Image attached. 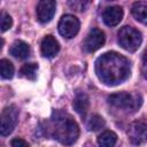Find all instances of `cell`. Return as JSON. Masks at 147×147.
<instances>
[{"label":"cell","instance_id":"ba28073f","mask_svg":"<svg viewBox=\"0 0 147 147\" xmlns=\"http://www.w3.org/2000/svg\"><path fill=\"white\" fill-rule=\"evenodd\" d=\"M55 8H56L55 0H39L36 9L38 21L40 23L49 22L55 14Z\"/></svg>","mask_w":147,"mask_h":147},{"label":"cell","instance_id":"7a4b0ae2","mask_svg":"<svg viewBox=\"0 0 147 147\" xmlns=\"http://www.w3.org/2000/svg\"><path fill=\"white\" fill-rule=\"evenodd\" d=\"M54 137L63 145L74 144L79 136V127L77 123L69 115H56L53 119Z\"/></svg>","mask_w":147,"mask_h":147},{"label":"cell","instance_id":"52a82bcc","mask_svg":"<svg viewBox=\"0 0 147 147\" xmlns=\"http://www.w3.org/2000/svg\"><path fill=\"white\" fill-rule=\"evenodd\" d=\"M127 137L134 145H141L147 141V124L141 121L132 122L127 129Z\"/></svg>","mask_w":147,"mask_h":147},{"label":"cell","instance_id":"9c48e42d","mask_svg":"<svg viewBox=\"0 0 147 147\" xmlns=\"http://www.w3.org/2000/svg\"><path fill=\"white\" fill-rule=\"evenodd\" d=\"M105 40H106V37H105V33L101 30H99V29H92L88 32V34L86 36V38H85L84 48L88 53L95 52L100 47L103 46Z\"/></svg>","mask_w":147,"mask_h":147},{"label":"cell","instance_id":"277c9868","mask_svg":"<svg viewBox=\"0 0 147 147\" xmlns=\"http://www.w3.org/2000/svg\"><path fill=\"white\" fill-rule=\"evenodd\" d=\"M108 102L114 107L134 111L141 105V98L139 95H133L126 92H118L114 93L108 96Z\"/></svg>","mask_w":147,"mask_h":147},{"label":"cell","instance_id":"5b68a950","mask_svg":"<svg viewBox=\"0 0 147 147\" xmlns=\"http://www.w3.org/2000/svg\"><path fill=\"white\" fill-rule=\"evenodd\" d=\"M18 119V109L16 106L11 105L6 107L1 113L0 118V133L1 136H8L13 132L17 124Z\"/></svg>","mask_w":147,"mask_h":147},{"label":"cell","instance_id":"9a60e30c","mask_svg":"<svg viewBox=\"0 0 147 147\" xmlns=\"http://www.w3.org/2000/svg\"><path fill=\"white\" fill-rule=\"evenodd\" d=\"M117 141V136L113 131H105L98 137V144L100 146L110 147L114 146Z\"/></svg>","mask_w":147,"mask_h":147},{"label":"cell","instance_id":"5bb4252c","mask_svg":"<svg viewBox=\"0 0 147 147\" xmlns=\"http://www.w3.org/2000/svg\"><path fill=\"white\" fill-rule=\"evenodd\" d=\"M10 54L14 56V57H17V59H26L30 54V47L26 42L22 41V40H16L10 49H9Z\"/></svg>","mask_w":147,"mask_h":147},{"label":"cell","instance_id":"7402d4cb","mask_svg":"<svg viewBox=\"0 0 147 147\" xmlns=\"http://www.w3.org/2000/svg\"><path fill=\"white\" fill-rule=\"evenodd\" d=\"M142 65H147V48L145 49L144 55H142Z\"/></svg>","mask_w":147,"mask_h":147},{"label":"cell","instance_id":"ac0fdd59","mask_svg":"<svg viewBox=\"0 0 147 147\" xmlns=\"http://www.w3.org/2000/svg\"><path fill=\"white\" fill-rule=\"evenodd\" d=\"M105 119L99 115H92L87 121V129L90 131H99L105 126Z\"/></svg>","mask_w":147,"mask_h":147},{"label":"cell","instance_id":"8992f818","mask_svg":"<svg viewBox=\"0 0 147 147\" xmlns=\"http://www.w3.org/2000/svg\"><path fill=\"white\" fill-rule=\"evenodd\" d=\"M79 31V21L74 15H64L59 22V32L64 38H74Z\"/></svg>","mask_w":147,"mask_h":147},{"label":"cell","instance_id":"6da1fadb","mask_svg":"<svg viewBox=\"0 0 147 147\" xmlns=\"http://www.w3.org/2000/svg\"><path fill=\"white\" fill-rule=\"evenodd\" d=\"M130 71L127 59L116 52L105 53L95 62L98 78L109 86L118 85L124 82L130 76Z\"/></svg>","mask_w":147,"mask_h":147},{"label":"cell","instance_id":"603a6c76","mask_svg":"<svg viewBox=\"0 0 147 147\" xmlns=\"http://www.w3.org/2000/svg\"><path fill=\"white\" fill-rule=\"evenodd\" d=\"M141 70H142V74H144V76H145V78L147 79V65H142V68H141Z\"/></svg>","mask_w":147,"mask_h":147},{"label":"cell","instance_id":"4fadbf2b","mask_svg":"<svg viewBox=\"0 0 147 147\" xmlns=\"http://www.w3.org/2000/svg\"><path fill=\"white\" fill-rule=\"evenodd\" d=\"M131 13L138 22L147 25V2H144V1L134 2L132 5Z\"/></svg>","mask_w":147,"mask_h":147},{"label":"cell","instance_id":"d6986e66","mask_svg":"<svg viewBox=\"0 0 147 147\" xmlns=\"http://www.w3.org/2000/svg\"><path fill=\"white\" fill-rule=\"evenodd\" d=\"M92 0H68V5L72 10L76 11H84L86 10L90 5H91Z\"/></svg>","mask_w":147,"mask_h":147},{"label":"cell","instance_id":"ffe728a7","mask_svg":"<svg viewBox=\"0 0 147 147\" xmlns=\"http://www.w3.org/2000/svg\"><path fill=\"white\" fill-rule=\"evenodd\" d=\"M13 25V20L10 17V15L6 14V13H2L1 14V31L5 32L7 30H9Z\"/></svg>","mask_w":147,"mask_h":147},{"label":"cell","instance_id":"30bf717a","mask_svg":"<svg viewBox=\"0 0 147 147\" xmlns=\"http://www.w3.org/2000/svg\"><path fill=\"white\" fill-rule=\"evenodd\" d=\"M40 49H41V54L45 57L52 59L54 57L59 51H60V44L59 41L53 37V36H46L44 37V39L41 40V45H40Z\"/></svg>","mask_w":147,"mask_h":147},{"label":"cell","instance_id":"7c38bea8","mask_svg":"<svg viewBox=\"0 0 147 147\" xmlns=\"http://www.w3.org/2000/svg\"><path fill=\"white\" fill-rule=\"evenodd\" d=\"M72 106H74V109L80 116H85L90 108V99L85 93H78L74 99Z\"/></svg>","mask_w":147,"mask_h":147},{"label":"cell","instance_id":"e0dca14e","mask_svg":"<svg viewBox=\"0 0 147 147\" xmlns=\"http://www.w3.org/2000/svg\"><path fill=\"white\" fill-rule=\"evenodd\" d=\"M0 72L1 77L5 79H10L14 76V65L9 60L2 59L0 61Z\"/></svg>","mask_w":147,"mask_h":147},{"label":"cell","instance_id":"8fae6325","mask_svg":"<svg viewBox=\"0 0 147 147\" xmlns=\"http://www.w3.org/2000/svg\"><path fill=\"white\" fill-rule=\"evenodd\" d=\"M102 18H103V22L106 23V25L115 26L123 18V9L119 6L108 7L105 9V11L102 14Z\"/></svg>","mask_w":147,"mask_h":147},{"label":"cell","instance_id":"2e32d148","mask_svg":"<svg viewBox=\"0 0 147 147\" xmlns=\"http://www.w3.org/2000/svg\"><path fill=\"white\" fill-rule=\"evenodd\" d=\"M37 70H38L37 63H25L21 68V75L30 80H34L37 77Z\"/></svg>","mask_w":147,"mask_h":147},{"label":"cell","instance_id":"3957f363","mask_svg":"<svg viewBox=\"0 0 147 147\" xmlns=\"http://www.w3.org/2000/svg\"><path fill=\"white\" fill-rule=\"evenodd\" d=\"M141 41V33L132 26H123L118 32V42L127 52H136Z\"/></svg>","mask_w":147,"mask_h":147},{"label":"cell","instance_id":"44dd1931","mask_svg":"<svg viewBox=\"0 0 147 147\" xmlns=\"http://www.w3.org/2000/svg\"><path fill=\"white\" fill-rule=\"evenodd\" d=\"M10 145H11L13 147H26V146H29V144H28L25 140L20 139V138H15V139H13L11 142H10Z\"/></svg>","mask_w":147,"mask_h":147}]
</instances>
